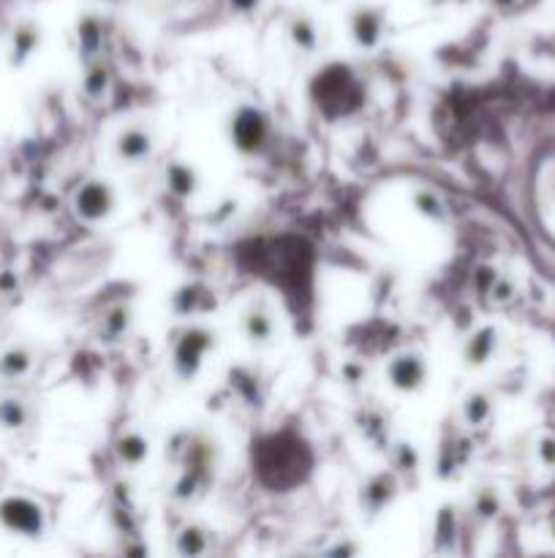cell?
I'll list each match as a JSON object with an SVG mask.
<instances>
[{"instance_id":"obj_3","label":"cell","mask_w":555,"mask_h":558,"mask_svg":"<svg viewBox=\"0 0 555 558\" xmlns=\"http://www.w3.org/2000/svg\"><path fill=\"white\" fill-rule=\"evenodd\" d=\"M30 368V354L25 349H11L0 357V376L5 379H16Z\"/></svg>"},{"instance_id":"obj_6","label":"cell","mask_w":555,"mask_h":558,"mask_svg":"<svg viewBox=\"0 0 555 558\" xmlns=\"http://www.w3.org/2000/svg\"><path fill=\"white\" fill-rule=\"evenodd\" d=\"M357 33H360V41L365 38L368 44L376 41V33H379V16L373 11H362L357 16Z\"/></svg>"},{"instance_id":"obj_8","label":"cell","mask_w":555,"mask_h":558,"mask_svg":"<svg viewBox=\"0 0 555 558\" xmlns=\"http://www.w3.org/2000/svg\"><path fill=\"white\" fill-rule=\"evenodd\" d=\"M294 38L302 41L305 46H313V30H311V25H308L305 19H300V22L294 25Z\"/></svg>"},{"instance_id":"obj_4","label":"cell","mask_w":555,"mask_h":558,"mask_svg":"<svg viewBox=\"0 0 555 558\" xmlns=\"http://www.w3.org/2000/svg\"><path fill=\"white\" fill-rule=\"evenodd\" d=\"M25 420H27V412H25V406L19 401H14V398L0 401V428L16 431V428L25 425Z\"/></svg>"},{"instance_id":"obj_1","label":"cell","mask_w":555,"mask_h":558,"mask_svg":"<svg viewBox=\"0 0 555 558\" xmlns=\"http://www.w3.org/2000/svg\"><path fill=\"white\" fill-rule=\"evenodd\" d=\"M0 526L19 537H38L44 532V513L27 496L0 499Z\"/></svg>"},{"instance_id":"obj_2","label":"cell","mask_w":555,"mask_h":558,"mask_svg":"<svg viewBox=\"0 0 555 558\" xmlns=\"http://www.w3.org/2000/svg\"><path fill=\"white\" fill-rule=\"evenodd\" d=\"M79 213L84 215H101L106 213V191L101 185H87L82 194H79Z\"/></svg>"},{"instance_id":"obj_5","label":"cell","mask_w":555,"mask_h":558,"mask_svg":"<svg viewBox=\"0 0 555 558\" xmlns=\"http://www.w3.org/2000/svg\"><path fill=\"white\" fill-rule=\"evenodd\" d=\"M150 150V142L142 136V134H125L123 136V142H120V153L123 155H128V158H139V155H144Z\"/></svg>"},{"instance_id":"obj_9","label":"cell","mask_w":555,"mask_h":558,"mask_svg":"<svg viewBox=\"0 0 555 558\" xmlns=\"http://www.w3.org/2000/svg\"><path fill=\"white\" fill-rule=\"evenodd\" d=\"M232 5H234V8H240V11H248V8H253V5H256V0H232Z\"/></svg>"},{"instance_id":"obj_7","label":"cell","mask_w":555,"mask_h":558,"mask_svg":"<svg viewBox=\"0 0 555 558\" xmlns=\"http://www.w3.org/2000/svg\"><path fill=\"white\" fill-rule=\"evenodd\" d=\"M33 44H35L33 30H30V27H19V30L14 33V46H16V49H14V57H16V60H22V57L30 52V46H33Z\"/></svg>"}]
</instances>
